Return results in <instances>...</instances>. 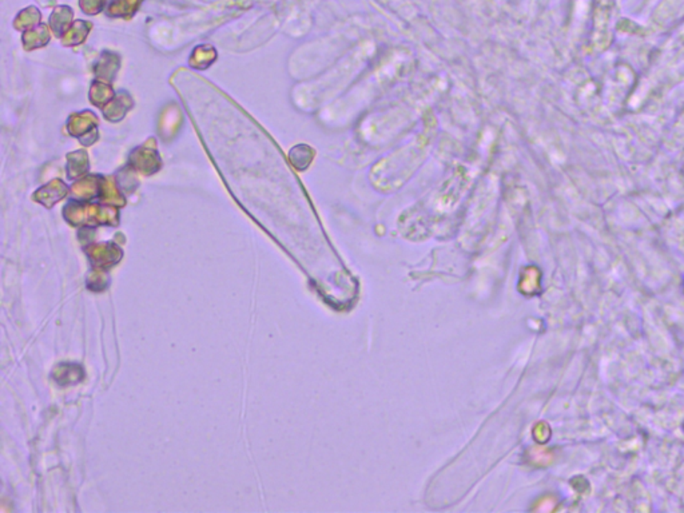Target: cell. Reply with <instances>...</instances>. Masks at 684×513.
I'll return each instance as SVG.
<instances>
[{
	"label": "cell",
	"mask_w": 684,
	"mask_h": 513,
	"mask_svg": "<svg viewBox=\"0 0 684 513\" xmlns=\"http://www.w3.org/2000/svg\"><path fill=\"white\" fill-rule=\"evenodd\" d=\"M138 1L137 0H117V3L112 6L117 7V10L119 8V12H123V11H128V10H134L137 7Z\"/></svg>",
	"instance_id": "1"
}]
</instances>
